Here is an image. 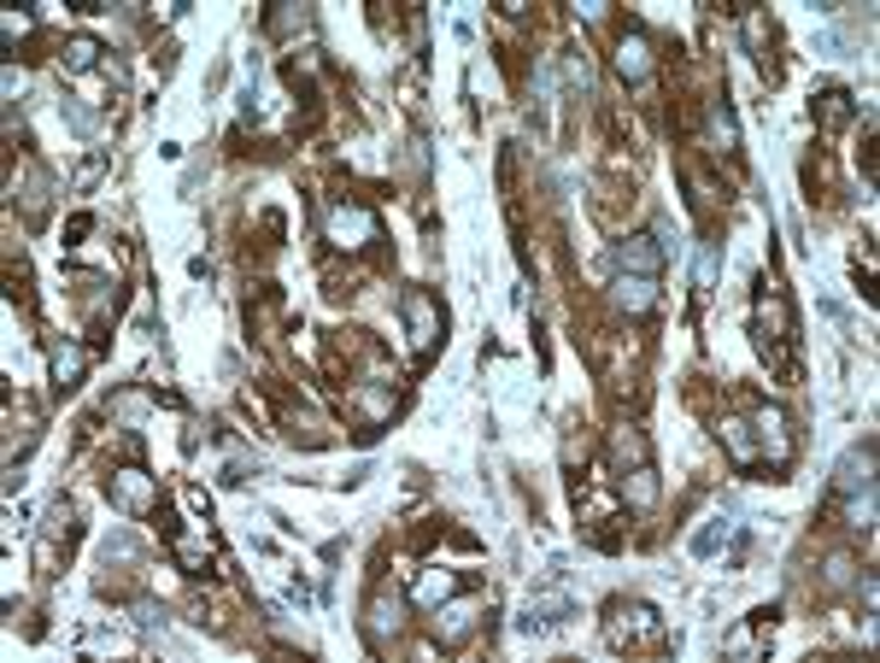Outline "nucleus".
I'll return each mask as SVG.
<instances>
[{"instance_id": "1", "label": "nucleus", "mask_w": 880, "mask_h": 663, "mask_svg": "<svg viewBox=\"0 0 880 663\" xmlns=\"http://www.w3.org/2000/svg\"><path fill=\"white\" fill-rule=\"evenodd\" d=\"M605 640L629 645V652H640V645H664V617L646 605V599H611V610H605Z\"/></svg>"}, {"instance_id": "2", "label": "nucleus", "mask_w": 880, "mask_h": 663, "mask_svg": "<svg viewBox=\"0 0 880 663\" xmlns=\"http://www.w3.org/2000/svg\"><path fill=\"white\" fill-rule=\"evenodd\" d=\"M324 235H329V247H341V252H364L370 241H382V217L370 212L364 200H335L324 212Z\"/></svg>"}, {"instance_id": "3", "label": "nucleus", "mask_w": 880, "mask_h": 663, "mask_svg": "<svg viewBox=\"0 0 880 663\" xmlns=\"http://www.w3.org/2000/svg\"><path fill=\"white\" fill-rule=\"evenodd\" d=\"M752 435H757V458H764V464H775V470H787V464H792V452H799V440H792L787 412H775V405H757Z\"/></svg>"}, {"instance_id": "4", "label": "nucleus", "mask_w": 880, "mask_h": 663, "mask_svg": "<svg viewBox=\"0 0 880 663\" xmlns=\"http://www.w3.org/2000/svg\"><path fill=\"white\" fill-rule=\"evenodd\" d=\"M106 493H112V505H117V512H129V517H154V512H159V482H154L147 470H135V464L112 470Z\"/></svg>"}, {"instance_id": "5", "label": "nucleus", "mask_w": 880, "mask_h": 663, "mask_svg": "<svg viewBox=\"0 0 880 663\" xmlns=\"http://www.w3.org/2000/svg\"><path fill=\"white\" fill-rule=\"evenodd\" d=\"M399 312H405V335H411V347L417 352H429L440 341V305L422 294V288H405V300H399Z\"/></svg>"}, {"instance_id": "6", "label": "nucleus", "mask_w": 880, "mask_h": 663, "mask_svg": "<svg viewBox=\"0 0 880 663\" xmlns=\"http://www.w3.org/2000/svg\"><path fill=\"white\" fill-rule=\"evenodd\" d=\"M611 270L657 277V270H664V247H657V235H622V241L611 247Z\"/></svg>"}, {"instance_id": "7", "label": "nucleus", "mask_w": 880, "mask_h": 663, "mask_svg": "<svg viewBox=\"0 0 880 663\" xmlns=\"http://www.w3.org/2000/svg\"><path fill=\"white\" fill-rule=\"evenodd\" d=\"M862 487H875V440L845 447L839 464H834V493H839V499H845V493H862Z\"/></svg>"}, {"instance_id": "8", "label": "nucleus", "mask_w": 880, "mask_h": 663, "mask_svg": "<svg viewBox=\"0 0 880 663\" xmlns=\"http://www.w3.org/2000/svg\"><path fill=\"white\" fill-rule=\"evenodd\" d=\"M769 634H775V605L752 610V617L740 622L734 634H722V652H727V658H757V652L769 645Z\"/></svg>"}, {"instance_id": "9", "label": "nucleus", "mask_w": 880, "mask_h": 663, "mask_svg": "<svg viewBox=\"0 0 880 663\" xmlns=\"http://www.w3.org/2000/svg\"><path fill=\"white\" fill-rule=\"evenodd\" d=\"M740 540H746V522L734 517H704V529L687 540L692 558H717V552H740Z\"/></svg>"}, {"instance_id": "10", "label": "nucleus", "mask_w": 880, "mask_h": 663, "mask_svg": "<svg viewBox=\"0 0 880 663\" xmlns=\"http://www.w3.org/2000/svg\"><path fill=\"white\" fill-rule=\"evenodd\" d=\"M775 282H764V294H757V341H792V312L781 294H769Z\"/></svg>"}, {"instance_id": "11", "label": "nucleus", "mask_w": 880, "mask_h": 663, "mask_svg": "<svg viewBox=\"0 0 880 663\" xmlns=\"http://www.w3.org/2000/svg\"><path fill=\"white\" fill-rule=\"evenodd\" d=\"M476 617H482V599H459V593H452L447 605H435V634L440 640H464L470 628H476Z\"/></svg>"}, {"instance_id": "12", "label": "nucleus", "mask_w": 880, "mask_h": 663, "mask_svg": "<svg viewBox=\"0 0 880 663\" xmlns=\"http://www.w3.org/2000/svg\"><path fill=\"white\" fill-rule=\"evenodd\" d=\"M611 59H617V71L629 77V82H646V77H652V42L640 36V30H622Z\"/></svg>"}, {"instance_id": "13", "label": "nucleus", "mask_w": 880, "mask_h": 663, "mask_svg": "<svg viewBox=\"0 0 880 663\" xmlns=\"http://www.w3.org/2000/svg\"><path fill=\"white\" fill-rule=\"evenodd\" d=\"M717 435H722V447L734 452V464H740V470L764 464V458H757V435H752V417H722V423H717Z\"/></svg>"}, {"instance_id": "14", "label": "nucleus", "mask_w": 880, "mask_h": 663, "mask_svg": "<svg viewBox=\"0 0 880 663\" xmlns=\"http://www.w3.org/2000/svg\"><path fill=\"white\" fill-rule=\"evenodd\" d=\"M611 294H617V305H622V312H652V305H657V277H629V270H617V277H611Z\"/></svg>"}, {"instance_id": "15", "label": "nucleus", "mask_w": 880, "mask_h": 663, "mask_svg": "<svg viewBox=\"0 0 880 663\" xmlns=\"http://www.w3.org/2000/svg\"><path fill=\"white\" fill-rule=\"evenodd\" d=\"M622 505H629V512H640V517H646L652 505H657V470H652V464L622 470Z\"/></svg>"}, {"instance_id": "16", "label": "nucleus", "mask_w": 880, "mask_h": 663, "mask_svg": "<svg viewBox=\"0 0 880 663\" xmlns=\"http://www.w3.org/2000/svg\"><path fill=\"white\" fill-rule=\"evenodd\" d=\"M452 593H459V575H452L447 564H429L417 575V587H411V599L422 605V610H435V605H447Z\"/></svg>"}, {"instance_id": "17", "label": "nucleus", "mask_w": 880, "mask_h": 663, "mask_svg": "<svg viewBox=\"0 0 880 663\" xmlns=\"http://www.w3.org/2000/svg\"><path fill=\"white\" fill-rule=\"evenodd\" d=\"M54 382L59 387H77L82 377H89V347H77V341H65V347H54Z\"/></svg>"}, {"instance_id": "18", "label": "nucleus", "mask_w": 880, "mask_h": 663, "mask_svg": "<svg viewBox=\"0 0 880 663\" xmlns=\"http://www.w3.org/2000/svg\"><path fill=\"white\" fill-rule=\"evenodd\" d=\"M710 153H717V159H734L740 153V124H734L727 106H710Z\"/></svg>"}, {"instance_id": "19", "label": "nucleus", "mask_w": 880, "mask_h": 663, "mask_svg": "<svg viewBox=\"0 0 880 663\" xmlns=\"http://www.w3.org/2000/svg\"><path fill=\"white\" fill-rule=\"evenodd\" d=\"M370 640H376V645H387V640H394L399 634V599H387V593H376V599H370Z\"/></svg>"}, {"instance_id": "20", "label": "nucleus", "mask_w": 880, "mask_h": 663, "mask_svg": "<svg viewBox=\"0 0 880 663\" xmlns=\"http://www.w3.org/2000/svg\"><path fill=\"white\" fill-rule=\"evenodd\" d=\"M100 54H106V47H100L94 36H71V42H65V54H59V65L71 77H82V71H94V65H100Z\"/></svg>"}, {"instance_id": "21", "label": "nucleus", "mask_w": 880, "mask_h": 663, "mask_svg": "<svg viewBox=\"0 0 880 663\" xmlns=\"http://www.w3.org/2000/svg\"><path fill=\"white\" fill-rule=\"evenodd\" d=\"M171 552H177V564L189 570V575H206V570H212V547H206V540H194V535H177Z\"/></svg>"}, {"instance_id": "22", "label": "nucleus", "mask_w": 880, "mask_h": 663, "mask_svg": "<svg viewBox=\"0 0 880 663\" xmlns=\"http://www.w3.org/2000/svg\"><path fill=\"white\" fill-rule=\"evenodd\" d=\"M529 610H534V617L546 622V628H557V622H564L569 610H575V599H569L564 587H552V593H534V599H529Z\"/></svg>"}, {"instance_id": "23", "label": "nucleus", "mask_w": 880, "mask_h": 663, "mask_svg": "<svg viewBox=\"0 0 880 663\" xmlns=\"http://www.w3.org/2000/svg\"><path fill=\"white\" fill-rule=\"evenodd\" d=\"M717 270H722V252L704 241L699 259H692V282H699V294H710V288H717Z\"/></svg>"}, {"instance_id": "24", "label": "nucleus", "mask_w": 880, "mask_h": 663, "mask_svg": "<svg viewBox=\"0 0 880 663\" xmlns=\"http://www.w3.org/2000/svg\"><path fill=\"white\" fill-rule=\"evenodd\" d=\"M845 522H851V529H869V522H875V487L845 493Z\"/></svg>"}, {"instance_id": "25", "label": "nucleus", "mask_w": 880, "mask_h": 663, "mask_svg": "<svg viewBox=\"0 0 880 663\" xmlns=\"http://www.w3.org/2000/svg\"><path fill=\"white\" fill-rule=\"evenodd\" d=\"M100 177H106V159H100V153H89V159H82L77 171H71V194H89Z\"/></svg>"}, {"instance_id": "26", "label": "nucleus", "mask_w": 880, "mask_h": 663, "mask_svg": "<svg viewBox=\"0 0 880 663\" xmlns=\"http://www.w3.org/2000/svg\"><path fill=\"white\" fill-rule=\"evenodd\" d=\"M359 405H364V417H370V423L394 417V394H387V387H359Z\"/></svg>"}, {"instance_id": "27", "label": "nucleus", "mask_w": 880, "mask_h": 663, "mask_svg": "<svg viewBox=\"0 0 880 663\" xmlns=\"http://www.w3.org/2000/svg\"><path fill=\"white\" fill-rule=\"evenodd\" d=\"M845 117H851V94H845V89H827V94H822V124H845Z\"/></svg>"}, {"instance_id": "28", "label": "nucleus", "mask_w": 880, "mask_h": 663, "mask_svg": "<svg viewBox=\"0 0 880 663\" xmlns=\"http://www.w3.org/2000/svg\"><path fill=\"white\" fill-rule=\"evenodd\" d=\"M851 570H857L851 558L834 552V558H827V570H822V582H827V587H845V582H851Z\"/></svg>"}, {"instance_id": "29", "label": "nucleus", "mask_w": 880, "mask_h": 663, "mask_svg": "<svg viewBox=\"0 0 880 663\" xmlns=\"http://www.w3.org/2000/svg\"><path fill=\"white\" fill-rule=\"evenodd\" d=\"M564 82L569 89H587V54H564Z\"/></svg>"}, {"instance_id": "30", "label": "nucleus", "mask_w": 880, "mask_h": 663, "mask_svg": "<svg viewBox=\"0 0 880 663\" xmlns=\"http://www.w3.org/2000/svg\"><path fill=\"white\" fill-rule=\"evenodd\" d=\"M65 117H71V130H77V135H94V130H100V117H94V112H82V106H65Z\"/></svg>"}]
</instances>
